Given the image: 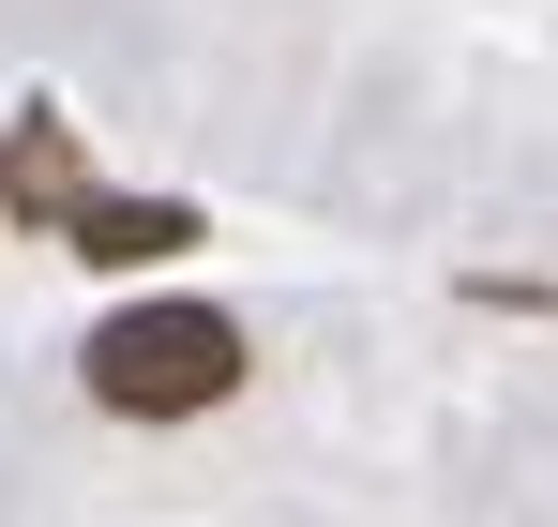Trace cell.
<instances>
[{"label":"cell","mask_w":558,"mask_h":527,"mask_svg":"<svg viewBox=\"0 0 558 527\" xmlns=\"http://www.w3.org/2000/svg\"><path fill=\"white\" fill-rule=\"evenodd\" d=\"M61 242H76L92 271H151V257H182V242H196V211H182V196H76Z\"/></svg>","instance_id":"cell-2"},{"label":"cell","mask_w":558,"mask_h":527,"mask_svg":"<svg viewBox=\"0 0 558 527\" xmlns=\"http://www.w3.org/2000/svg\"><path fill=\"white\" fill-rule=\"evenodd\" d=\"M76 361H92V407H121V422H196V407L242 392V317H211V302H136V317H106Z\"/></svg>","instance_id":"cell-1"},{"label":"cell","mask_w":558,"mask_h":527,"mask_svg":"<svg viewBox=\"0 0 558 527\" xmlns=\"http://www.w3.org/2000/svg\"><path fill=\"white\" fill-rule=\"evenodd\" d=\"M76 196H92V181H76V136H61V121H15V136H0V211H46V226H61Z\"/></svg>","instance_id":"cell-3"}]
</instances>
